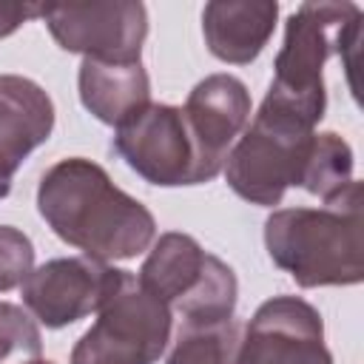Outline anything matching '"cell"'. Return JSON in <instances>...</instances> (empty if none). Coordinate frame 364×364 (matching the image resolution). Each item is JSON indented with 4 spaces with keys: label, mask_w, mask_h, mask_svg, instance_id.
<instances>
[{
    "label": "cell",
    "mask_w": 364,
    "mask_h": 364,
    "mask_svg": "<svg viewBox=\"0 0 364 364\" xmlns=\"http://www.w3.org/2000/svg\"><path fill=\"white\" fill-rule=\"evenodd\" d=\"M37 210L65 245L97 262L134 259L156 236L151 210L82 156L60 159L43 173Z\"/></svg>",
    "instance_id": "cell-1"
},
{
    "label": "cell",
    "mask_w": 364,
    "mask_h": 364,
    "mask_svg": "<svg viewBox=\"0 0 364 364\" xmlns=\"http://www.w3.org/2000/svg\"><path fill=\"white\" fill-rule=\"evenodd\" d=\"M264 247L299 287L358 284L364 279L361 182H347L321 208H284L264 222Z\"/></svg>",
    "instance_id": "cell-2"
},
{
    "label": "cell",
    "mask_w": 364,
    "mask_h": 364,
    "mask_svg": "<svg viewBox=\"0 0 364 364\" xmlns=\"http://www.w3.org/2000/svg\"><path fill=\"white\" fill-rule=\"evenodd\" d=\"M358 31L361 9L355 3H301L284 26V43L276 54L264 102L316 128L327 108L324 63L330 54L355 51Z\"/></svg>",
    "instance_id": "cell-3"
},
{
    "label": "cell",
    "mask_w": 364,
    "mask_h": 364,
    "mask_svg": "<svg viewBox=\"0 0 364 364\" xmlns=\"http://www.w3.org/2000/svg\"><path fill=\"white\" fill-rule=\"evenodd\" d=\"M316 128L290 111L262 100L253 122L225 159V176L236 196L273 208L287 188H299Z\"/></svg>",
    "instance_id": "cell-4"
},
{
    "label": "cell",
    "mask_w": 364,
    "mask_h": 364,
    "mask_svg": "<svg viewBox=\"0 0 364 364\" xmlns=\"http://www.w3.org/2000/svg\"><path fill=\"white\" fill-rule=\"evenodd\" d=\"M136 282L185 324H213L233 318L236 276L188 233H162L139 267Z\"/></svg>",
    "instance_id": "cell-5"
},
{
    "label": "cell",
    "mask_w": 364,
    "mask_h": 364,
    "mask_svg": "<svg viewBox=\"0 0 364 364\" xmlns=\"http://www.w3.org/2000/svg\"><path fill=\"white\" fill-rule=\"evenodd\" d=\"M168 338L171 310L136 276L119 270L97 310V321L74 344L71 364H156Z\"/></svg>",
    "instance_id": "cell-6"
},
{
    "label": "cell",
    "mask_w": 364,
    "mask_h": 364,
    "mask_svg": "<svg viewBox=\"0 0 364 364\" xmlns=\"http://www.w3.org/2000/svg\"><path fill=\"white\" fill-rule=\"evenodd\" d=\"M111 145L117 156L151 185L176 188L213 179L191 134L185 111L176 105L151 102L114 131Z\"/></svg>",
    "instance_id": "cell-7"
},
{
    "label": "cell",
    "mask_w": 364,
    "mask_h": 364,
    "mask_svg": "<svg viewBox=\"0 0 364 364\" xmlns=\"http://www.w3.org/2000/svg\"><path fill=\"white\" fill-rule=\"evenodd\" d=\"M40 17L63 51L94 60H139L148 37V11L136 0L46 3Z\"/></svg>",
    "instance_id": "cell-8"
},
{
    "label": "cell",
    "mask_w": 364,
    "mask_h": 364,
    "mask_svg": "<svg viewBox=\"0 0 364 364\" xmlns=\"http://www.w3.org/2000/svg\"><path fill=\"white\" fill-rule=\"evenodd\" d=\"M233 364H333L318 310L299 296L267 299L247 321Z\"/></svg>",
    "instance_id": "cell-9"
},
{
    "label": "cell",
    "mask_w": 364,
    "mask_h": 364,
    "mask_svg": "<svg viewBox=\"0 0 364 364\" xmlns=\"http://www.w3.org/2000/svg\"><path fill=\"white\" fill-rule=\"evenodd\" d=\"M117 267L88 256L51 259L34 267L23 287V304L34 318L51 330L74 324L88 313H97L117 282Z\"/></svg>",
    "instance_id": "cell-10"
},
{
    "label": "cell",
    "mask_w": 364,
    "mask_h": 364,
    "mask_svg": "<svg viewBox=\"0 0 364 364\" xmlns=\"http://www.w3.org/2000/svg\"><path fill=\"white\" fill-rule=\"evenodd\" d=\"M182 111L208 171L216 176L225 168L233 139L250 119V94L245 82L233 74H210L193 85Z\"/></svg>",
    "instance_id": "cell-11"
},
{
    "label": "cell",
    "mask_w": 364,
    "mask_h": 364,
    "mask_svg": "<svg viewBox=\"0 0 364 364\" xmlns=\"http://www.w3.org/2000/svg\"><path fill=\"white\" fill-rule=\"evenodd\" d=\"M54 131V102L28 77L0 74V168L17 173L23 159Z\"/></svg>",
    "instance_id": "cell-12"
},
{
    "label": "cell",
    "mask_w": 364,
    "mask_h": 364,
    "mask_svg": "<svg viewBox=\"0 0 364 364\" xmlns=\"http://www.w3.org/2000/svg\"><path fill=\"white\" fill-rule=\"evenodd\" d=\"M80 100L105 125H125L151 105V80L139 60H94L80 63Z\"/></svg>",
    "instance_id": "cell-13"
},
{
    "label": "cell",
    "mask_w": 364,
    "mask_h": 364,
    "mask_svg": "<svg viewBox=\"0 0 364 364\" xmlns=\"http://www.w3.org/2000/svg\"><path fill=\"white\" fill-rule=\"evenodd\" d=\"M276 17H279L276 3L213 0L202 11V34L208 51L222 63L247 65L267 46L276 28Z\"/></svg>",
    "instance_id": "cell-14"
},
{
    "label": "cell",
    "mask_w": 364,
    "mask_h": 364,
    "mask_svg": "<svg viewBox=\"0 0 364 364\" xmlns=\"http://www.w3.org/2000/svg\"><path fill=\"white\" fill-rule=\"evenodd\" d=\"M347 182H353V151H350V145L333 131L316 134L299 188H304L307 193L327 202Z\"/></svg>",
    "instance_id": "cell-15"
},
{
    "label": "cell",
    "mask_w": 364,
    "mask_h": 364,
    "mask_svg": "<svg viewBox=\"0 0 364 364\" xmlns=\"http://www.w3.org/2000/svg\"><path fill=\"white\" fill-rule=\"evenodd\" d=\"M236 353V324H185L173 341V350L165 364H233Z\"/></svg>",
    "instance_id": "cell-16"
},
{
    "label": "cell",
    "mask_w": 364,
    "mask_h": 364,
    "mask_svg": "<svg viewBox=\"0 0 364 364\" xmlns=\"http://www.w3.org/2000/svg\"><path fill=\"white\" fill-rule=\"evenodd\" d=\"M43 338L34 318L11 304L0 301V364H28L40 358Z\"/></svg>",
    "instance_id": "cell-17"
},
{
    "label": "cell",
    "mask_w": 364,
    "mask_h": 364,
    "mask_svg": "<svg viewBox=\"0 0 364 364\" xmlns=\"http://www.w3.org/2000/svg\"><path fill=\"white\" fill-rule=\"evenodd\" d=\"M31 270H34L31 239L11 225H0V293L23 284Z\"/></svg>",
    "instance_id": "cell-18"
},
{
    "label": "cell",
    "mask_w": 364,
    "mask_h": 364,
    "mask_svg": "<svg viewBox=\"0 0 364 364\" xmlns=\"http://www.w3.org/2000/svg\"><path fill=\"white\" fill-rule=\"evenodd\" d=\"M31 17H40V6H34V3H0V37L14 34Z\"/></svg>",
    "instance_id": "cell-19"
},
{
    "label": "cell",
    "mask_w": 364,
    "mask_h": 364,
    "mask_svg": "<svg viewBox=\"0 0 364 364\" xmlns=\"http://www.w3.org/2000/svg\"><path fill=\"white\" fill-rule=\"evenodd\" d=\"M28 364H54V361H46V358H34V361H28Z\"/></svg>",
    "instance_id": "cell-20"
}]
</instances>
